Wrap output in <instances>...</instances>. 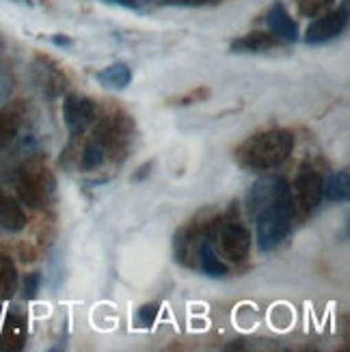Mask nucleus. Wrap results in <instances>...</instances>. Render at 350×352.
<instances>
[{"label": "nucleus", "mask_w": 350, "mask_h": 352, "mask_svg": "<svg viewBox=\"0 0 350 352\" xmlns=\"http://www.w3.org/2000/svg\"><path fill=\"white\" fill-rule=\"evenodd\" d=\"M294 197L287 182L279 177L275 199L257 212V247L262 251H272L290 232V221L294 217Z\"/></svg>", "instance_id": "1"}, {"label": "nucleus", "mask_w": 350, "mask_h": 352, "mask_svg": "<svg viewBox=\"0 0 350 352\" xmlns=\"http://www.w3.org/2000/svg\"><path fill=\"white\" fill-rule=\"evenodd\" d=\"M294 149V136L287 130H268L251 136L238 149V160L249 169H275L290 158Z\"/></svg>", "instance_id": "2"}, {"label": "nucleus", "mask_w": 350, "mask_h": 352, "mask_svg": "<svg viewBox=\"0 0 350 352\" xmlns=\"http://www.w3.org/2000/svg\"><path fill=\"white\" fill-rule=\"evenodd\" d=\"M50 186H52V182L48 175V169L41 166L39 162H28L20 171L18 182H15L18 197L30 208L43 206V201L50 195Z\"/></svg>", "instance_id": "3"}, {"label": "nucleus", "mask_w": 350, "mask_h": 352, "mask_svg": "<svg viewBox=\"0 0 350 352\" xmlns=\"http://www.w3.org/2000/svg\"><path fill=\"white\" fill-rule=\"evenodd\" d=\"M322 186L325 179L311 166H303L294 182V206H298L303 212H311L322 201Z\"/></svg>", "instance_id": "4"}, {"label": "nucleus", "mask_w": 350, "mask_h": 352, "mask_svg": "<svg viewBox=\"0 0 350 352\" xmlns=\"http://www.w3.org/2000/svg\"><path fill=\"white\" fill-rule=\"evenodd\" d=\"M63 117L74 136L83 134L96 121V106L89 98L67 96L63 102Z\"/></svg>", "instance_id": "5"}, {"label": "nucleus", "mask_w": 350, "mask_h": 352, "mask_svg": "<svg viewBox=\"0 0 350 352\" xmlns=\"http://www.w3.org/2000/svg\"><path fill=\"white\" fill-rule=\"evenodd\" d=\"M346 24H348V11L346 9L325 13L309 24V28L305 30V41L307 43H325L333 37L342 35Z\"/></svg>", "instance_id": "6"}, {"label": "nucleus", "mask_w": 350, "mask_h": 352, "mask_svg": "<svg viewBox=\"0 0 350 352\" xmlns=\"http://www.w3.org/2000/svg\"><path fill=\"white\" fill-rule=\"evenodd\" d=\"M221 249L232 259V262H242L251 249V234L247 227L242 225H227L221 232Z\"/></svg>", "instance_id": "7"}, {"label": "nucleus", "mask_w": 350, "mask_h": 352, "mask_svg": "<svg viewBox=\"0 0 350 352\" xmlns=\"http://www.w3.org/2000/svg\"><path fill=\"white\" fill-rule=\"evenodd\" d=\"M266 22H268L270 33L275 37H279L283 41H296L298 39V26L290 15H287L285 7L281 3H275L270 7Z\"/></svg>", "instance_id": "8"}, {"label": "nucleus", "mask_w": 350, "mask_h": 352, "mask_svg": "<svg viewBox=\"0 0 350 352\" xmlns=\"http://www.w3.org/2000/svg\"><path fill=\"white\" fill-rule=\"evenodd\" d=\"M0 227L15 234L26 227V214L13 197L0 190Z\"/></svg>", "instance_id": "9"}, {"label": "nucleus", "mask_w": 350, "mask_h": 352, "mask_svg": "<svg viewBox=\"0 0 350 352\" xmlns=\"http://www.w3.org/2000/svg\"><path fill=\"white\" fill-rule=\"evenodd\" d=\"M35 82L43 91V96H48V98H56L61 91L67 87L65 76H61V72L56 67L45 65V63L35 67Z\"/></svg>", "instance_id": "10"}, {"label": "nucleus", "mask_w": 350, "mask_h": 352, "mask_svg": "<svg viewBox=\"0 0 350 352\" xmlns=\"http://www.w3.org/2000/svg\"><path fill=\"white\" fill-rule=\"evenodd\" d=\"M279 45V39L275 35L262 33V30H255V33H249L245 37H240L232 43L234 52H264Z\"/></svg>", "instance_id": "11"}, {"label": "nucleus", "mask_w": 350, "mask_h": 352, "mask_svg": "<svg viewBox=\"0 0 350 352\" xmlns=\"http://www.w3.org/2000/svg\"><path fill=\"white\" fill-rule=\"evenodd\" d=\"M26 342V322L18 316H9L3 335H0V344L5 350H20Z\"/></svg>", "instance_id": "12"}, {"label": "nucleus", "mask_w": 350, "mask_h": 352, "mask_svg": "<svg viewBox=\"0 0 350 352\" xmlns=\"http://www.w3.org/2000/svg\"><path fill=\"white\" fill-rule=\"evenodd\" d=\"M96 78L109 89H126L132 80V72L126 63H115V65H109L106 69L98 72Z\"/></svg>", "instance_id": "13"}, {"label": "nucleus", "mask_w": 350, "mask_h": 352, "mask_svg": "<svg viewBox=\"0 0 350 352\" xmlns=\"http://www.w3.org/2000/svg\"><path fill=\"white\" fill-rule=\"evenodd\" d=\"M15 289H18V270L9 255L0 253V298H11Z\"/></svg>", "instance_id": "14"}, {"label": "nucleus", "mask_w": 350, "mask_h": 352, "mask_svg": "<svg viewBox=\"0 0 350 352\" xmlns=\"http://www.w3.org/2000/svg\"><path fill=\"white\" fill-rule=\"evenodd\" d=\"M348 192H350V179L346 171L333 173L331 177H327L322 186V197L327 201H346Z\"/></svg>", "instance_id": "15"}, {"label": "nucleus", "mask_w": 350, "mask_h": 352, "mask_svg": "<svg viewBox=\"0 0 350 352\" xmlns=\"http://www.w3.org/2000/svg\"><path fill=\"white\" fill-rule=\"evenodd\" d=\"M20 132V115L15 111H0V151L7 149Z\"/></svg>", "instance_id": "16"}, {"label": "nucleus", "mask_w": 350, "mask_h": 352, "mask_svg": "<svg viewBox=\"0 0 350 352\" xmlns=\"http://www.w3.org/2000/svg\"><path fill=\"white\" fill-rule=\"evenodd\" d=\"M199 257H201V270L210 274V277H225L227 274V266L217 257V253L212 251L208 242H204L199 247Z\"/></svg>", "instance_id": "17"}, {"label": "nucleus", "mask_w": 350, "mask_h": 352, "mask_svg": "<svg viewBox=\"0 0 350 352\" xmlns=\"http://www.w3.org/2000/svg\"><path fill=\"white\" fill-rule=\"evenodd\" d=\"M104 158H106V151L102 149V145L98 141H91L83 151L80 164H83V169H96V166L104 162Z\"/></svg>", "instance_id": "18"}, {"label": "nucleus", "mask_w": 350, "mask_h": 352, "mask_svg": "<svg viewBox=\"0 0 350 352\" xmlns=\"http://www.w3.org/2000/svg\"><path fill=\"white\" fill-rule=\"evenodd\" d=\"M336 0H296L298 11L305 15V18H316V15H322Z\"/></svg>", "instance_id": "19"}, {"label": "nucleus", "mask_w": 350, "mask_h": 352, "mask_svg": "<svg viewBox=\"0 0 350 352\" xmlns=\"http://www.w3.org/2000/svg\"><path fill=\"white\" fill-rule=\"evenodd\" d=\"M156 318H158V305H143V307L136 311V327L149 329L156 322Z\"/></svg>", "instance_id": "20"}, {"label": "nucleus", "mask_w": 350, "mask_h": 352, "mask_svg": "<svg viewBox=\"0 0 350 352\" xmlns=\"http://www.w3.org/2000/svg\"><path fill=\"white\" fill-rule=\"evenodd\" d=\"M39 274L37 272H30L26 274V279H24V298H35L37 292H39Z\"/></svg>", "instance_id": "21"}, {"label": "nucleus", "mask_w": 350, "mask_h": 352, "mask_svg": "<svg viewBox=\"0 0 350 352\" xmlns=\"http://www.w3.org/2000/svg\"><path fill=\"white\" fill-rule=\"evenodd\" d=\"M11 89H13V80H11V76L9 72L0 65V102H5L11 94Z\"/></svg>", "instance_id": "22"}, {"label": "nucleus", "mask_w": 350, "mask_h": 352, "mask_svg": "<svg viewBox=\"0 0 350 352\" xmlns=\"http://www.w3.org/2000/svg\"><path fill=\"white\" fill-rule=\"evenodd\" d=\"M149 169H151V164H143V166H141V169H139L141 173H136V175H134L132 179H134V182H139L141 177H145V175L149 173Z\"/></svg>", "instance_id": "23"}, {"label": "nucleus", "mask_w": 350, "mask_h": 352, "mask_svg": "<svg viewBox=\"0 0 350 352\" xmlns=\"http://www.w3.org/2000/svg\"><path fill=\"white\" fill-rule=\"evenodd\" d=\"M52 41H54L56 45H69V43H72V41H69L67 37H54Z\"/></svg>", "instance_id": "24"}, {"label": "nucleus", "mask_w": 350, "mask_h": 352, "mask_svg": "<svg viewBox=\"0 0 350 352\" xmlns=\"http://www.w3.org/2000/svg\"><path fill=\"white\" fill-rule=\"evenodd\" d=\"M190 5H206V3H212V0H186Z\"/></svg>", "instance_id": "25"}, {"label": "nucleus", "mask_w": 350, "mask_h": 352, "mask_svg": "<svg viewBox=\"0 0 350 352\" xmlns=\"http://www.w3.org/2000/svg\"><path fill=\"white\" fill-rule=\"evenodd\" d=\"M24 3H28V0H24Z\"/></svg>", "instance_id": "26"}]
</instances>
